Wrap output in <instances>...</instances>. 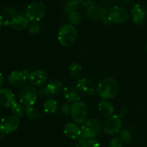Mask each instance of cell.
Masks as SVG:
<instances>
[{"instance_id": "cell-1", "label": "cell", "mask_w": 147, "mask_h": 147, "mask_svg": "<svg viewBox=\"0 0 147 147\" xmlns=\"http://www.w3.org/2000/svg\"><path fill=\"white\" fill-rule=\"evenodd\" d=\"M97 87L99 96L104 100L116 97L119 90V83L112 78H105L100 80Z\"/></svg>"}, {"instance_id": "cell-2", "label": "cell", "mask_w": 147, "mask_h": 147, "mask_svg": "<svg viewBox=\"0 0 147 147\" xmlns=\"http://www.w3.org/2000/svg\"><path fill=\"white\" fill-rule=\"evenodd\" d=\"M78 32L71 24H65L60 27L57 34V39L60 45L64 47L73 45L78 39Z\"/></svg>"}, {"instance_id": "cell-3", "label": "cell", "mask_w": 147, "mask_h": 147, "mask_svg": "<svg viewBox=\"0 0 147 147\" xmlns=\"http://www.w3.org/2000/svg\"><path fill=\"white\" fill-rule=\"evenodd\" d=\"M102 132V125L98 120L89 119L83 123L81 127V137L86 139H95Z\"/></svg>"}, {"instance_id": "cell-4", "label": "cell", "mask_w": 147, "mask_h": 147, "mask_svg": "<svg viewBox=\"0 0 147 147\" xmlns=\"http://www.w3.org/2000/svg\"><path fill=\"white\" fill-rule=\"evenodd\" d=\"M46 14V7L41 1H34L26 9V17L29 21L37 22L40 21Z\"/></svg>"}, {"instance_id": "cell-5", "label": "cell", "mask_w": 147, "mask_h": 147, "mask_svg": "<svg viewBox=\"0 0 147 147\" xmlns=\"http://www.w3.org/2000/svg\"><path fill=\"white\" fill-rule=\"evenodd\" d=\"M86 9L87 16L93 21H107L110 22L106 17V10L99 7L93 1H88L84 4Z\"/></svg>"}, {"instance_id": "cell-6", "label": "cell", "mask_w": 147, "mask_h": 147, "mask_svg": "<svg viewBox=\"0 0 147 147\" xmlns=\"http://www.w3.org/2000/svg\"><path fill=\"white\" fill-rule=\"evenodd\" d=\"M37 98V92L32 85H26L20 92V103L26 107L33 106Z\"/></svg>"}, {"instance_id": "cell-7", "label": "cell", "mask_w": 147, "mask_h": 147, "mask_svg": "<svg viewBox=\"0 0 147 147\" xmlns=\"http://www.w3.org/2000/svg\"><path fill=\"white\" fill-rule=\"evenodd\" d=\"M70 115L72 119L77 123H83L87 121L88 116V108L83 101L74 103L71 106Z\"/></svg>"}, {"instance_id": "cell-8", "label": "cell", "mask_w": 147, "mask_h": 147, "mask_svg": "<svg viewBox=\"0 0 147 147\" xmlns=\"http://www.w3.org/2000/svg\"><path fill=\"white\" fill-rule=\"evenodd\" d=\"M107 17L110 22L115 24H123L127 21L129 14L126 9L123 7L115 6L109 10Z\"/></svg>"}, {"instance_id": "cell-9", "label": "cell", "mask_w": 147, "mask_h": 147, "mask_svg": "<svg viewBox=\"0 0 147 147\" xmlns=\"http://www.w3.org/2000/svg\"><path fill=\"white\" fill-rule=\"evenodd\" d=\"M122 120L119 115H113L109 117L103 124V131L106 134L113 135L121 129Z\"/></svg>"}, {"instance_id": "cell-10", "label": "cell", "mask_w": 147, "mask_h": 147, "mask_svg": "<svg viewBox=\"0 0 147 147\" xmlns=\"http://www.w3.org/2000/svg\"><path fill=\"white\" fill-rule=\"evenodd\" d=\"M20 119L15 116H8L3 118L0 121V129L5 134L13 133L20 126Z\"/></svg>"}, {"instance_id": "cell-11", "label": "cell", "mask_w": 147, "mask_h": 147, "mask_svg": "<svg viewBox=\"0 0 147 147\" xmlns=\"http://www.w3.org/2000/svg\"><path fill=\"white\" fill-rule=\"evenodd\" d=\"M76 88L79 92L88 96H93L98 91V87L96 84L88 78H80L77 83Z\"/></svg>"}, {"instance_id": "cell-12", "label": "cell", "mask_w": 147, "mask_h": 147, "mask_svg": "<svg viewBox=\"0 0 147 147\" xmlns=\"http://www.w3.org/2000/svg\"><path fill=\"white\" fill-rule=\"evenodd\" d=\"M44 89L45 96L53 98L59 96L63 91V83L59 79H53L49 82Z\"/></svg>"}, {"instance_id": "cell-13", "label": "cell", "mask_w": 147, "mask_h": 147, "mask_svg": "<svg viewBox=\"0 0 147 147\" xmlns=\"http://www.w3.org/2000/svg\"><path fill=\"white\" fill-rule=\"evenodd\" d=\"M27 76L24 73V72L12 71L8 76V82L11 86L16 88H19L22 86L27 80Z\"/></svg>"}, {"instance_id": "cell-14", "label": "cell", "mask_w": 147, "mask_h": 147, "mask_svg": "<svg viewBox=\"0 0 147 147\" xmlns=\"http://www.w3.org/2000/svg\"><path fill=\"white\" fill-rule=\"evenodd\" d=\"M28 79L33 86H42L47 80V73L42 70H34L30 75Z\"/></svg>"}, {"instance_id": "cell-15", "label": "cell", "mask_w": 147, "mask_h": 147, "mask_svg": "<svg viewBox=\"0 0 147 147\" xmlns=\"http://www.w3.org/2000/svg\"><path fill=\"white\" fill-rule=\"evenodd\" d=\"M16 103L15 97L12 92L7 88L0 89V105L4 107H11Z\"/></svg>"}, {"instance_id": "cell-16", "label": "cell", "mask_w": 147, "mask_h": 147, "mask_svg": "<svg viewBox=\"0 0 147 147\" xmlns=\"http://www.w3.org/2000/svg\"><path fill=\"white\" fill-rule=\"evenodd\" d=\"M132 22L136 24H140L144 21L146 12L139 4L135 5L130 11Z\"/></svg>"}, {"instance_id": "cell-17", "label": "cell", "mask_w": 147, "mask_h": 147, "mask_svg": "<svg viewBox=\"0 0 147 147\" xmlns=\"http://www.w3.org/2000/svg\"><path fill=\"white\" fill-rule=\"evenodd\" d=\"M63 96L68 103H76L80 101V92L77 88L68 86L63 89Z\"/></svg>"}, {"instance_id": "cell-18", "label": "cell", "mask_w": 147, "mask_h": 147, "mask_svg": "<svg viewBox=\"0 0 147 147\" xmlns=\"http://www.w3.org/2000/svg\"><path fill=\"white\" fill-rule=\"evenodd\" d=\"M64 134L70 139H77L81 136V129L76 123H68L65 126Z\"/></svg>"}, {"instance_id": "cell-19", "label": "cell", "mask_w": 147, "mask_h": 147, "mask_svg": "<svg viewBox=\"0 0 147 147\" xmlns=\"http://www.w3.org/2000/svg\"><path fill=\"white\" fill-rule=\"evenodd\" d=\"M9 24L14 30L22 31L28 27L30 21L27 17H24L23 15H18L11 20Z\"/></svg>"}, {"instance_id": "cell-20", "label": "cell", "mask_w": 147, "mask_h": 147, "mask_svg": "<svg viewBox=\"0 0 147 147\" xmlns=\"http://www.w3.org/2000/svg\"><path fill=\"white\" fill-rule=\"evenodd\" d=\"M98 111L103 116L106 117H111L114 112V107L110 102L106 100H103L99 103Z\"/></svg>"}, {"instance_id": "cell-21", "label": "cell", "mask_w": 147, "mask_h": 147, "mask_svg": "<svg viewBox=\"0 0 147 147\" xmlns=\"http://www.w3.org/2000/svg\"><path fill=\"white\" fill-rule=\"evenodd\" d=\"M44 111L47 114H53L55 113L58 109V103L56 100L52 98H49L47 100H45L43 104Z\"/></svg>"}, {"instance_id": "cell-22", "label": "cell", "mask_w": 147, "mask_h": 147, "mask_svg": "<svg viewBox=\"0 0 147 147\" xmlns=\"http://www.w3.org/2000/svg\"><path fill=\"white\" fill-rule=\"evenodd\" d=\"M69 72L73 78L79 79L82 74L81 65L77 62H73L69 66Z\"/></svg>"}, {"instance_id": "cell-23", "label": "cell", "mask_w": 147, "mask_h": 147, "mask_svg": "<svg viewBox=\"0 0 147 147\" xmlns=\"http://www.w3.org/2000/svg\"><path fill=\"white\" fill-rule=\"evenodd\" d=\"M83 20V16L78 10L73 11L68 14V22L71 25L79 24Z\"/></svg>"}, {"instance_id": "cell-24", "label": "cell", "mask_w": 147, "mask_h": 147, "mask_svg": "<svg viewBox=\"0 0 147 147\" xmlns=\"http://www.w3.org/2000/svg\"><path fill=\"white\" fill-rule=\"evenodd\" d=\"M27 116L30 120L31 121H37L40 119V113L36 108L33 106L27 107L25 110Z\"/></svg>"}, {"instance_id": "cell-25", "label": "cell", "mask_w": 147, "mask_h": 147, "mask_svg": "<svg viewBox=\"0 0 147 147\" xmlns=\"http://www.w3.org/2000/svg\"><path fill=\"white\" fill-rule=\"evenodd\" d=\"M11 111L13 116H17L19 119L22 117L23 115H24V108H23L22 105L19 103H17V102L14 103L11 106Z\"/></svg>"}, {"instance_id": "cell-26", "label": "cell", "mask_w": 147, "mask_h": 147, "mask_svg": "<svg viewBox=\"0 0 147 147\" xmlns=\"http://www.w3.org/2000/svg\"><path fill=\"white\" fill-rule=\"evenodd\" d=\"M120 139L122 142L129 144L132 140V134L129 129H123L120 133Z\"/></svg>"}, {"instance_id": "cell-27", "label": "cell", "mask_w": 147, "mask_h": 147, "mask_svg": "<svg viewBox=\"0 0 147 147\" xmlns=\"http://www.w3.org/2000/svg\"><path fill=\"white\" fill-rule=\"evenodd\" d=\"M2 14L7 18H11V20L15 17L16 11L14 8L10 7H4L2 9Z\"/></svg>"}, {"instance_id": "cell-28", "label": "cell", "mask_w": 147, "mask_h": 147, "mask_svg": "<svg viewBox=\"0 0 147 147\" xmlns=\"http://www.w3.org/2000/svg\"><path fill=\"white\" fill-rule=\"evenodd\" d=\"M40 31V27L37 22H33L29 27V32L31 34H37Z\"/></svg>"}, {"instance_id": "cell-29", "label": "cell", "mask_w": 147, "mask_h": 147, "mask_svg": "<svg viewBox=\"0 0 147 147\" xmlns=\"http://www.w3.org/2000/svg\"><path fill=\"white\" fill-rule=\"evenodd\" d=\"M60 111H61V112L64 115L68 116L71 113V106H70V105L67 103H65L61 106Z\"/></svg>"}, {"instance_id": "cell-30", "label": "cell", "mask_w": 147, "mask_h": 147, "mask_svg": "<svg viewBox=\"0 0 147 147\" xmlns=\"http://www.w3.org/2000/svg\"><path fill=\"white\" fill-rule=\"evenodd\" d=\"M123 142L119 138H114L110 142V147H122Z\"/></svg>"}, {"instance_id": "cell-31", "label": "cell", "mask_w": 147, "mask_h": 147, "mask_svg": "<svg viewBox=\"0 0 147 147\" xmlns=\"http://www.w3.org/2000/svg\"><path fill=\"white\" fill-rule=\"evenodd\" d=\"M76 147H89L88 144V141L86 139L80 136L79 138V140L77 144H76Z\"/></svg>"}, {"instance_id": "cell-32", "label": "cell", "mask_w": 147, "mask_h": 147, "mask_svg": "<svg viewBox=\"0 0 147 147\" xmlns=\"http://www.w3.org/2000/svg\"><path fill=\"white\" fill-rule=\"evenodd\" d=\"M88 144L89 147H99L100 146V143L96 139H90L88 140Z\"/></svg>"}, {"instance_id": "cell-33", "label": "cell", "mask_w": 147, "mask_h": 147, "mask_svg": "<svg viewBox=\"0 0 147 147\" xmlns=\"http://www.w3.org/2000/svg\"><path fill=\"white\" fill-rule=\"evenodd\" d=\"M76 7H77V6H74V5H72V4H67V5L65 6V10L66 12L68 13V14H69L70 13H71V12H73V11H76V10H77Z\"/></svg>"}, {"instance_id": "cell-34", "label": "cell", "mask_w": 147, "mask_h": 147, "mask_svg": "<svg viewBox=\"0 0 147 147\" xmlns=\"http://www.w3.org/2000/svg\"><path fill=\"white\" fill-rule=\"evenodd\" d=\"M68 4H72V5L74 6H77L78 4H81L82 2L83 1V0H67Z\"/></svg>"}, {"instance_id": "cell-35", "label": "cell", "mask_w": 147, "mask_h": 147, "mask_svg": "<svg viewBox=\"0 0 147 147\" xmlns=\"http://www.w3.org/2000/svg\"><path fill=\"white\" fill-rule=\"evenodd\" d=\"M3 82H4V77H3L2 74L0 73V87L2 86L3 84Z\"/></svg>"}, {"instance_id": "cell-36", "label": "cell", "mask_w": 147, "mask_h": 147, "mask_svg": "<svg viewBox=\"0 0 147 147\" xmlns=\"http://www.w3.org/2000/svg\"><path fill=\"white\" fill-rule=\"evenodd\" d=\"M3 23H4L3 22V17L1 14H0V28H1V27L2 26Z\"/></svg>"}, {"instance_id": "cell-37", "label": "cell", "mask_w": 147, "mask_h": 147, "mask_svg": "<svg viewBox=\"0 0 147 147\" xmlns=\"http://www.w3.org/2000/svg\"><path fill=\"white\" fill-rule=\"evenodd\" d=\"M146 50H147V43H146Z\"/></svg>"}]
</instances>
